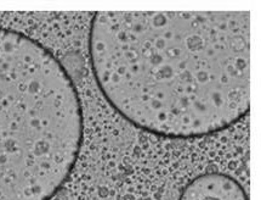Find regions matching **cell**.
<instances>
[{
	"label": "cell",
	"instance_id": "cell-1",
	"mask_svg": "<svg viewBox=\"0 0 261 200\" xmlns=\"http://www.w3.org/2000/svg\"><path fill=\"white\" fill-rule=\"evenodd\" d=\"M98 90L130 125L165 138L225 131L250 109V11H98Z\"/></svg>",
	"mask_w": 261,
	"mask_h": 200
},
{
	"label": "cell",
	"instance_id": "cell-2",
	"mask_svg": "<svg viewBox=\"0 0 261 200\" xmlns=\"http://www.w3.org/2000/svg\"><path fill=\"white\" fill-rule=\"evenodd\" d=\"M83 110L71 76L43 44L0 27V200H50L74 169Z\"/></svg>",
	"mask_w": 261,
	"mask_h": 200
},
{
	"label": "cell",
	"instance_id": "cell-3",
	"mask_svg": "<svg viewBox=\"0 0 261 200\" xmlns=\"http://www.w3.org/2000/svg\"><path fill=\"white\" fill-rule=\"evenodd\" d=\"M180 200H248L243 187L224 173H204L185 187Z\"/></svg>",
	"mask_w": 261,
	"mask_h": 200
}]
</instances>
